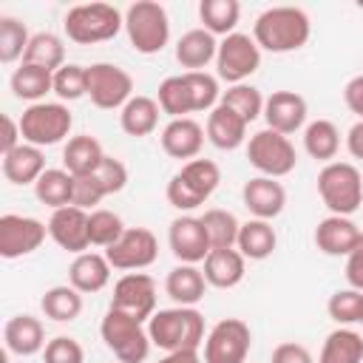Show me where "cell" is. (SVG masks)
<instances>
[{
	"label": "cell",
	"instance_id": "obj_37",
	"mask_svg": "<svg viewBox=\"0 0 363 363\" xmlns=\"http://www.w3.org/2000/svg\"><path fill=\"white\" fill-rule=\"evenodd\" d=\"M241 17V3L238 0H201L199 3V20L201 28L210 31L213 37H227L235 31Z\"/></svg>",
	"mask_w": 363,
	"mask_h": 363
},
{
	"label": "cell",
	"instance_id": "obj_13",
	"mask_svg": "<svg viewBox=\"0 0 363 363\" xmlns=\"http://www.w3.org/2000/svg\"><path fill=\"white\" fill-rule=\"evenodd\" d=\"M45 235H48V224H43L34 216H17V213L0 216V255L6 261L31 255L34 250L43 247Z\"/></svg>",
	"mask_w": 363,
	"mask_h": 363
},
{
	"label": "cell",
	"instance_id": "obj_52",
	"mask_svg": "<svg viewBox=\"0 0 363 363\" xmlns=\"http://www.w3.org/2000/svg\"><path fill=\"white\" fill-rule=\"evenodd\" d=\"M343 102H346V108L363 122V74L352 77V79L343 85Z\"/></svg>",
	"mask_w": 363,
	"mask_h": 363
},
{
	"label": "cell",
	"instance_id": "obj_47",
	"mask_svg": "<svg viewBox=\"0 0 363 363\" xmlns=\"http://www.w3.org/2000/svg\"><path fill=\"white\" fill-rule=\"evenodd\" d=\"M43 363H85V349L77 337L57 335L43 349Z\"/></svg>",
	"mask_w": 363,
	"mask_h": 363
},
{
	"label": "cell",
	"instance_id": "obj_22",
	"mask_svg": "<svg viewBox=\"0 0 363 363\" xmlns=\"http://www.w3.org/2000/svg\"><path fill=\"white\" fill-rule=\"evenodd\" d=\"M3 343L17 357H31L45 349V329L34 315H14L3 326Z\"/></svg>",
	"mask_w": 363,
	"mask_h": 363
},
{
	"label": "cell",
	"instance_id": "obj_28",
	"mask_svg": "<svg viewBox=\"0 0 363 363\" xmlns=\"http://www.w3.org/2000/svg\"><path fill=\"white\" fill-rule=\"evenodd\" d=\"M159 113H162V108H159V102L153 96L133 94L128 99V105L119 111V128L133 139L150 136L159 128Z\"/></svg>",
	"mask_w": 363,
	"mask_h": 363
},
{
	"label": "cell",
	"instance_id": "obj_55",
	"mask_svg": "<svg viewBox=\"0 0 363 363\" xmlns=\"http://www.w3.org/2000/svg\"><path fill=\"white\" fill-rule=\"evenodd\" d=\"M156 363H204L199 349H182V352H164V357H159Z\"/></svg>",
	"mask_w": 363,
	"mask_h": 363
},
{
	"label": "cell",
	"instance_id": "obj_36",
	"mask_svg": "<svg viewBox=\"0 0 363 363\" xmlns=\"http://www.w3.org/2000/svg\"><path fill=\"white\" fill-rule=\"evenodd\" d=\"M23 62L28 65H37V68H45V71H60L65 65V43L62 37L51 34V31H37L31 34L28 40V48L23 54Z\"/></svg>",
	"mask_w": 363,
	"mask_h": 363
},
{
	"label": "cell",
	"instance_id": "obj_34",
	"mask_svg": "<svg viewBox=\"0 0 363 363\" xmlns=\"http://www.w3.org/2000/svg\"><path fill=\"white\" fill-rule=\"evenodd\" d=\"M40 309H43L45 318H51L57 323H71L82 312V292L74 289L71 284H57V286L43 292Z\"/></svg>",
	"mask_w": 363,
	"mask_h": 363
},
{
	"label": "cell",
	"instance_id": "obj_20",
	"mask_svg": "<svg viewBox=\"0 0 363 363\" xmlns=\"http://www.w3.org/2000/svg\"><path fill=\"white\" fill-rule=\"evenodd\" d=\"M360 227L349 218V216H326L318 221L315 227V247L323 252V255H332V258H340V255H349L360 238Z\"/></svg>",
	"mask_w": 363,
	"mask_h": 363
},
{
	"label": "cell",
	"instance_id": "obj_2",
	"mask_svg": "<svg viewBox=\"0 0 363 363\" xmlns=\"http://www.w3.org/2000/svg\"><path fill=\"white\" fill-rule=\"evenodd\" d=\"M150 343L162 352H182V349H201L204 346V315L196 306H170L156 309L147 320Z\"/></svg>",
	"mask_w": 363,
	"mask_h": 363
},
{
	"label": "cell",
	"instance_id": "obj_39",
	"mask_svg": "<svg viewBox=\"0 0 363 363\" xmlns=\"http://www.w3.org/2000/svg\"><path fill=\"white\" fill-rule=\"evenodd\" d=\"M201 201H207L216 187L221 184V167L213 162V159H190L182 164V170L176 173Z\"/></svg>",
	"mask_w": 363,
	"mask_h": 363
},
{
	"label": "cell",
	"instance_id": "obj_40",
	"mask_svg": "<svg viewBox=\"0 0 363 363\" xmlns=\"http://www.w3.org/2000/svg\"><path fill=\"white\" fill-rule=\"evenodd\" d=\"M201 224H204V230H207L210 250H227V247H235L241 221H238L230 210L213 207V210H207V213L201 216Z\"/></svg>",
	"mask_w": 363,
	"mask_h": 363
},
{
	"label": "cell",
	"instance_id": "obj_11",
	"mask_svg": "<svg viewBox=\"0 0 363 363\" xmlns=\"http://www.w3.org/2000/svg\"><path fill=\"white\" fill-rule=\"evenodd\" d=\"M88 96L102 111H122L133 96V77L113 62L88 65Z\"/></svg>",
	"mask_w": 363,
	"mask_h": 363
},
{
	"label": "cell",
	"instance_id": "obj_17",
	"mask_svg": "<svg viewBox=\"0 0 363 363\" xmlns=\"http://www.w3.org/2000/svg\"><path fill=\"white\" fill-rule=\"evenodd\" d=\"M306 99L295 91H272L264 102V122L269 130H278L284 136L298 133L306 128Z\"/></svg>",
	"mask_w": 363,
	"mask_h": 363
},
{
	"label": "cell",
	"instance_id": "obj_54",
	"mask_svg": "<svg viewBox=\"0 0 363 363\" xmlns=\"http://www.w3.org/2000/svg\"><path fill=\"white\" fill-rule=\"evenodd\" d=\"M346 150L352 153V159L363 162V122H360V119H357V122L349 128V133H346Z\"/></svg>",
	"mask_w": 363,
	"mask_h": 363
},
{
	"label": "cell",
	"instance_id": "obj_24",
	"mask_svg": "<svg viewBox=\"0 0 363 363\" xmlns=\"http://www.w3.org/2000/svg\"><path fill=\"white\" fill-rule=\"evenodd\" d=\"M111 264L105 255L99 252H79L74 255L71 267H68V284L74 289H79L82 295H91V292H102L111 281Z\"/></svg>",
	"mask_w": 363,
	"mask_h": 363
},
{
	"label": "cell",
	"instance_id": "obj_12",
	"mask_svg": "<svg viewBox=\"0 0 363 363\" xmlns=\"http://www.w3.org/2000/svg\"><path fill=\"white\" fill-rule=\"evenodd\" d=\"M156 255H159V241L147 227H128L122 238L105 250L108 264L122 272H142L156 261Z\"/></svg>",
	"mask_w": 363,
	"mask_h": 363
},
{
	"label": "cell",
	"instance_id": "obj_16",
	"mask_svg": "<svg viewBox=\"0 0 363 363\" xmlns=\"http://www.w3.org/2000/svg\"><path fill=\"white\" fill-rule=\"evenodd\" d=\"M48 235L65 252H74V255L88 252V247H91V238H88V210H79L74 204L51 210Z\"/></svg>",
	"mask_w": 363,
	"mask_h": 363
},
{
	"label": "cell",
	"instance_id": "obj_23",
	"mask_svg": "<svg viewBox=\"0 0 363 363\" xmlns=\"http://www.w3.org/2000/svg\"><path fill=\"white\" fill-rule=\"evenodd\" d=\"M204 281L207 286H216V289H233L244 281L247 275V258L235 250V247H227V250H210V255L204 258Z\"/></svg>",
	"mask_w": 363,
	"mask_h": 363
},
{
	"label": "cell",
	"instance_id": "obj_27",
	"mask_svg": "<svg viewBox=\"0 0 363 363\" xmlns=\"http://www.w3.org/2000/svg\"><path fill=\"white\" fill-rule=\"evenodd\" d=\"M164 292L176 306H196L207 292L204 272L196 264H179V267H173L167 272Z\"/></svg>",
	"mask_w": 363,
	"mask_h": 363
},
{
	"label": "cell",
	"instance_id": "obj_8",
	"mask_svg": "<svg viewBox=\"0 0 363 363\" xmlns=\"http://www.w3.org/2000/svg\"><path fill=\"white\" fill-rule=\"evenodd\" d=\"M247 159L258 170V176H269V179H284L298 164V153H295V145L289 142V136L269 130V128L255 130L250 136Z\"/></svg>",
	"mask_w": 363,
	"mask_h": 363
},
{
	"label": "cell",
	"instance_id": "obj_32",
	"mask_svg": "<svg viewBox=\"0 0 363 363\" xmlns=\"http://www.w3.org/2000/svg\"><path fill=\"white\" fill-rule=\"evenodd\" d=\"M9 85H11V94L17 99H26L34 105V102H43L45 94H54V74L45 68L20 62V68H14Z\"/></svg>",
	"mask_w": 363,
	"mask_h": 363
},
{
	"label": "cell",
	"instance_id": "obj_4",
	"mask_svg": "<svg viewBox=\"0 0 363 363\" xmlns=\"http://www.w3.org/2000/svg\"><path fill=\"white\" fill-rule=\"evenodd\" d=\"M318 196L329 216H352L363 207V176L352 162H329L318 173Z\"/></svg>",
	"mask_w": 363,
	"mask_h": 363
},
{
	"label": "cell",
	"instance_id": "obj_6",
	"mask_svg": "<svg viewBox=\"0 0 363 363\" xmlns=\"http://www.w3.org/2000/svg\"><path fill=\"white\" fill-rule=\"evenodd\" d=\"M99 335L119 363H145V357L153 346L150 335H147V323H142L119 309H111V306L99 323Z\"/></svg>",
	"mask_w": 363,
	"mask_h": 363
},
{
	"label": "cell",
	"instance_id": "obj_57",
	"mask_svg": "<svg viewBox=\"0 0 363 363\" xmlns=\"http://www.w3.org/2000/svg\"><path fill=\"white\" fill-rule=\"evenodd\" d=\"M360 9H363V3H360Z\"/></svg>",
	"mask_w": 363,
	"mask_h": 363
},
{
	"label": "cell",
	"instance_id": "obj_33",
	"mask_svg": "<svg viewBox=\"0 0 363 363\" xmlns=\"http://www.w3.org/2000/svg\"><path fill=\"white\" fill-rule=\"evenodd\" d=\"M303 150L312 159L323 162V164L335 162V156L340 150V130H337V125L332 119H315V122H309L303 128Z\"/></svg>",
	"mask_w": 363,
	"mask_h": 363
},
{
	"label": "cell",
	"instance_id": "obj_9",
	"mask_svg": "<svg viewBox=\"0 0 363 363\" xmlns=\"http://www.w3.org/2000/svg\"><path fill=\"white\" fill-rule=\"evenodd\" d=\"M261 68V48L250 34L233 31L218 43L216 54V77L227 85L247 82Z\"/></svg>",
	"mask_w": 363,
	"mask_h": 363
},
{
	"label": "cell",
	"instance_id": "obj_41",
	"mask_svg": "<svg viewBox=\"0 0 363 363\" xmlns=\"http://www.w3.org/2000/svg\"><path fill=\"white\" fill-rule=\"evenodd\" d=\"M264 96L255 85L250 82H238V85H227V91H221V105L233 108L244 122H255L258 116H264Z\"/></svg>",
	"mask_w": 363,
	"mask_h": 363
},
{
	"label": "cell",
	"instance_id": "obj_42",
	"mask_svg": "<svg viewBox=\"0 0 363 363\" xmlns=\"http://www.w3.org/2000/svg\"><path fill=\"white\" fill-rule=\"evenodd\" d=\"M28 40H31V34H28L23 20H17L11 14L0 17V62L11 65V62L23 60V54L28 48Z\"/></svg>",
	"mask_w": 363,
	"mask_h": 363
},
{
	"label": "cell",
	"instance_id": "obj_14",
	"mask_svg": "<svg viewBox=\"0 0 363 363\" xmlns=\"http://www.w3.org/2000/svg\"><path fill=\"white\" fill-rule=\"evenodd\" d=\"M111 309H119V312L147 323L156 312V281L147 272H125L113 284Z\"/></svg>",
	"mask_w": 363,
	"mask_h": 363
},
{
	"label": "cell",
	"instance_id": "obj_10",
	"mask_svg": "<svg viewBox=\"0 0 363 363\" xmlns=\"http://www.w3.org/2000/svg\"><path fill=\"white\" fill-rule=\"evenodd\" d=\"M252 332L241 318H221L204 337V363H247Z\"/></svg>",
	"mask_w": 363,
	"mask_h": 363
},
{
	"label": "cell",
	"instance_id": "obj_5",
	"mask_svg": "<svg viewBox=\"0 0 363 363\" xmlns=\"http://www.w3.org/2000/svg\"><path fill=\"white\" fill-rule=\"evenodd\" d=\"M125 34L133 51L139 54H159L170 40V17L162 3L136 0L125 11Z\"/></svg>",
	"mask_w": 363,
	"mask_h": 363
},
{
	"label": "cell",
	"instance_id": "obj_1",
	"mask_svg": "<svg viewBox=\"0 0 363 363\" xmlns=\"http://www.w3.org/2000/svg\"><path fill=\"white\" fill-rule=\"evenodd\" d=\"M312 20L298 6H272L264 9L252 23V40L261 51L269 54H289L309 43Z\"/></svg>",
	"mask_w": 363,
	"mask_h": 363
},
{
	"label": "cell",
	"instance_id": "obj_49",
	"mask_svg": "<svg viewBox=\"0 0 363 363\" xmlns=\"http://www.w3.org/2000/svg\"><path fill=\"white\" fill-rule=\"evenodd\" d=\"M96 179H99V184L105 187L108 196L122 193L125 184H128V167H125L122 159H116V156H105L102 164H99V170H96Z\"/></svg>",
	"mask_w": 363,
	"mask_h": 363
},
{
	"label": "cell",
	"instance_id": "obj_3",
	"mask_svg": "<svg viewBox=\"0 0 363 363\" xmlns=\"http://www.w3.org/2000/svg\"><path fill=\"white\" fill-rule=\"evenodd\" d=\"M65 37L77 45H96L113 40L125 28V14L111 3H79L65 11Z\"/></svg>",
	"mask_w": 363,
	"mask_h": 363
},
{
	"label": "cell",
	"instance_id": "obj_46",
	"mask_svg": "<svg viewBox=\"0 0 363 363\" xmlns=\"http://www.w3.org/2000/svg\"><path fill=\"white\" fill-rule=\"evenodd\" d=\"M184 79H187V85H190L196 113H201V111L210 113V111L221 102L218 77H213V74H207V71H184Z\"/></svg>",
	"mask_w": 363,
	"mask_h": 363
},
{
	"label": "cell",
	"instance_id": "obj_25",
	"mask_svg": "<svg viewBox=\"0 0 363 363\" xmlns=\"http://www.w3.org/2000/svg\"><path fill=\"white\" fill-rule=\"evenodd\" d=\"M218 43L204 28H190L176 40V62L187 71H204L210 62H216Z\"/></svg>",
	"mask_w": 363,
	"mask_h": 363
},
{
	"label": "cell",
	"instance_id": "obj_7",
	"mask_svg": "<svg viewBox=\"0 0 363 363\" xmlns=\"http://www.w3.org/2000/svg\"><path fill=\"white\" fill-rule=\"evenodd\" d=\"M71 125H74V116L65 102H34L20 116L23 142L34 147L60 145L71 133Z\"/></svg>",
	"mask_w": 363,
	"mask_h": 363
},
{
	"label": "cell",
	"instance_id": "obj_48",
	"mask_svg": "<svg viewBox=\"0 0 363 363\" xmlns=\"http://www.w3.org/2000/svg\"><path fill=\"white\" fill-rule=\"evenodd\" d=\"M105 196H108V193H105V187L99 184L96 173H91V176H74V199H71L74 207L91 213V210H96V204H99Z\"/></svg>",
	"mask_w": 363,
	"mask_h": 363
},
{
	"label": "cell",
	"instance_id": "obj_44",
	"mask_svg": "<svg viewBox=\"0 0 363 363\" xmlns=\"http://www.w3.org/2000/svg\"><path fill=\"white\" fill-rule=\"evenodd\" d=\"M54 94L60 102H77L88 96V65L65 62L60 71H54Z\"/></svg>",
	"mask_w": 363,
	"mask_h": 363
},
{
	"label": "cell",
	"instance_id": "obj_21",
	"mask_svg": "<svg viewBox=\"0 0 363 363\" xmlns=\"http://www.w3.org/2000/svg\"><path fill=\"white\" fill-rule=\"evenodd\" d=\"M247 128H250V122H244L233 108L218 102L207 113L204 133H207V142L213 147H218V150H238L247 142Z\"/></svg>",
	"mask_w": 363,
	"mask_h": 363
},
{
	"label": "cell",
	"instance_id": "obj_53",
	"mask_svg": "<svg viewBox=\"0 0 363 363\" xmlns=\"http://www.w3.org/2000/svg\"><path fill=\"white\" fill-rule=\"evenodd\" d=\"M20 145H23V130H20V119H14V116L3 113V145H0L3 156H6V153H11V150H14V147H20Z\"/></svg>",
	"mask_w": 363,
	"mask_h": 363
},
{
	"label": "cell",
	"instance_id": "obj_29",
	"mask_svg": "<svg viewBox=\"0 0 363 363\" xmlns=\"http://www.w3.org/2000/svg\"><path fill=\"white\" fill-rule=\"evenodd\" d=\"M45 156L43 147H34L28 142H23L20 147H14L11 153L3 156V176L11 184H37V179L45 173Z\"/></svg>",
	"mask_w": 363,
	"mask_h": 363
},
{
	"label": "cell",
	"instance_id": "obj_38",
	"mask_svg": "<svg viewBox=\"0 0 363 363\" xmlns=\"http://www.w3.org/2000/svg\"><path fill=\"white\" fill-rule=\"evenodd\" d=\"M156 102H159L162 113H167L170 119H184V116L196 113V108H193V94H190V85H187L184 74L164 77V79L159 82Z\"/></svg>",
	"mask_w": 363,
	"mask_h": 363
},
{
	"label": "cell",
	"instance_id": "obj_26",
	"mask_svg": "<svg viewBox=\"0 0 363 363\" xmlns=\"http://www.w3.org/2000/svg\"><path fill=\"white\" fill-rule=\"evenodd\" d=\"M108 153L102 150L99 139L91 136V133H79V136H71L62 147V167L71 173V176H91L99 170L102 159Z\"/></svg>",
	"mask_w": 363,
	"mask_h": 363
},
{
	"label": "cell",
	"instance_id": "obj_43",
	"mask_svg": "<svg viewBox=\"0 0 363 363\" xmlns=\"http://www.w3.org/2000/svg\"><path fill=\"white\" fill-rule=\"evenodd\" d=\"M125 230H128V227L122 224V218H119L113 210L96 207V210L88 213V238H91V247L108 250V247H113V244L122 238Z\"/></svg>",
	"mask_w": 363,
	"mask_h": 363
},
{
	"label": "cell",
	"instance_id": "obj_45",
	"mask_svg": "<svg viewBox=\"0 0 363 363\" xmlns=\"http://www.w3.org/2000/svg\"><path fill=\"white\" fill-rule=\"evenodd\" d=\"M326 312L329 318L337 323V326H352V323H360V315H363V292L360 289H337L329 295V303H326Z\"/></svg>",
	"mask_w": 363,
	"mask_h": 363
},
{
	"label": "cell",
	"instance_id": "obj_18",
	"mask_svg": "<svg viewBox=\"0 0 363 363\" xmlns=\"http://www.w3.org/2000/svg\"><path fill=\"white\" fill-rule=\"evenodd\" d=\"M241 201L244 207L250 210L252 218H264V221H272L284 213L286 207V190L278 179H269V176H252L250 182H244L241 187Z\"/></svg>",
	"mask_w": 363,
	"mask_h": 363
},
{
	"label": "cell",
	"instance_id": "obj_56",
	"mask_svg": "<svg viewBox=\"0 0 363 363\" xmlns=\"http://www.w3.org/2000/svg\"><path fill=\"white\" fill-rule=\"evenodd\" d=\"M360 323H363V315H360Z\"/></svg>",
	"mask_w": 363,
	"mask_h": 363
},
{
	"label": "cell",
	"instance_id": "obj_15",
	"mask_svg": "<svg viewBox=\"0 0 363 363\" xmlns=\"http://www.w3.org/2000/svg\"><path fill=\"white\" fill-rule=\"evenodd\" d=\"M167 244L179 264H204V258L210 255V238L201 224V216L182 213L179 218H173L167 230Z\"/></svg>",
	"mask_w": 363,
	"mask_h": 363
},
{
	"label": "cell",
	"instance_id": "obj_30",
	"mask_svg": "<svg viewBox=\"0 0 363 363\" xmlns=\"http://www.w3.org/2000/svg\"><path fill=\"white\" fill-rule=\"evenodd\" d=\"M278 247V235H275V227L264 218H250L241 224L238 230V241H235V250L247 258V261H264L275 252Z\"/></svg>",
	"mask_w": 363,
	"mask_h": 363
},
{
	"label": "cell",
	"instance_id": "obj_51",
	"mask_svg": "<svg viewBox=\"0 0 363 363\" xmlns=\"http://www.w3.org/2000/svg\"><path fill=\"white\" fill-rule=\"evenodd\" d=\"M346 281H349L352 289L363 292V235L357 238L354 250L346 255Z\"/></svg>",
	"mask_w": 363,
	"mask_h": 363
},
{
	"label": "cell",
	"instance_id": "obj_50",
	"mask_svg": "<svg viewBox=\"0 0 363 363\" xmlns=\"http://www.w3.org/2000/svg\"><path fill=\"white\" fill-rule=\"evenodd\" d=\"M269 363H315V357L303 343L286 340V343H278L272 349V360Z\"/></svg>",
	"mask_w": 363,
	"mask_h": 363
},
{
	"label": "cell",
	"instance_id": "obj_35",
	"mask_svg": "<svg viewBox=\"0 0 363 363\" xmlns=\"http://www.w3.org/2000/svg\"><path fill=\"white\" fill-rule=\"evenodd\" d=\"M34 196L40 204L51 207V210H60V207H68L71 199H74V176L65 170V167H48L37 184H34Z\"/></svg>",
	"mask_w": 363,
	"mask_h": 363
},
{
	"label": "cell",
	"instance_id": "obj_31",
	"mask_svg": "<svg viewBox=\"0 0 363 363\" xmlns=\"http://www.w3.org/2000/svg\"><path fill=\"white\" fill-rule=\"evenodd\" d=\"M318 363H363V335L349 326H337L326 335Z\"/></svg>",
	"mask_w": 363,
	"mask_h": 363
},
{
	"label": "cell",
	"instance_id": "obj_19",
	"mask_svg": "<svg viewBox=\"0 0 363 363\" xmlns=\"http://www.w3.org/2000/svg\"><path fill=\"white\" fill-rule=\"evenodd\" d=\"M204 128L193 119V116H184V119H170L162 133H159V142H162V150L170 156V159H199L201 147H204Z\"/></svg>",
	"mask_w": 363,
	"mask_h": 363
}]
</instances>
